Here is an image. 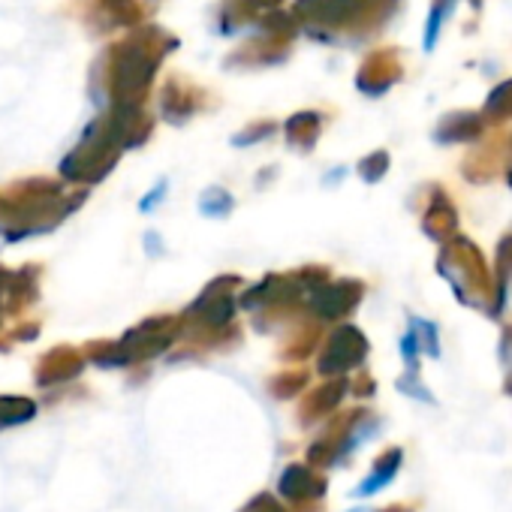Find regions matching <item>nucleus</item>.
<instances>
[{"mask_svg":"<svg viewBox=\"0 0 512 512\" xmlns=\"http://www.w3.org/2000/svg\"><path fill=\"white\" fill-rule=\"evenodd\" d=\"M232 196L223 190V187H208L202 196H199V211L205 214V217H226L229 211H232Z\"/></svg>","mask_w":512,"mask_h":512,"instance_id":"obj_1","label":"nucleus"},{"mask_svg":"<svg viewBox=\"0 0 512 512\" xmlns=\"http://www.w3.org/2000/svg\"><path fill=\"white\" fill-rule=\"evenodd\" d=\"M166 187H169V181H166V178H160V181H157V187H154L151 193H145V199L139 202V211H142V214H151V211L163 202Z\"/></svg>","mask_w":512,"mask_h":512,"instance_id":"obj_2","label":"nucleus"},{"mask_svg":"<svg viewBox=\"0 0 512 512\" xmlns=\"http://www.w3.org/2000/svg\"><path fill=\"white\" fill-rule=\"evenodd\" d=\"M443 13H446V7H437V10L431 13V19H428V34H425V49H428V52H431V49H434V43H437V34H440Z\"/></svg>","mask_w":512,"mask_h":512,"instance_id":"obj_3","label":"nucleus"}]
</instances>
